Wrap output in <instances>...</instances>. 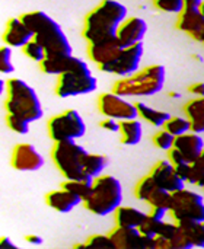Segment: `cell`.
I'll return each instance as SVG.
<instances>
[{
	"label": "cell",
	"mask_w": 204,
	"mask_h": 249,
	"mask_svg": "<svg viewBox=\"0 0 204 249\" xmlns=\"http://www.w3.org/2000/svg\"><path fill=\"white\" fill-rule=\"evenodd\" d=\"M167 70L162 64H152L134 74L121 77L112 86V92L120 96H152L164 89Z\"/></svg>",
	"instance_id": "obj_3"
},
{
	"label": "cell",
	"mask_w": 204,
	"mask_h": 249,
	"mask_svg": "<svg viewBox=\"0 0 204 249\" xmlns=\"http://www.w3.org/2000/svg\"><path fill=\"white\" fill-rule=\"evenodd\" d=\"M149 214H150L152 217H155V219L165 220L167 214H169V210L162 209V207H152V210H150V213H149Z\"/></svg>",
	"instance_id": "obj_40"
},
{
	"label": "cell",
	"mask_w": 204,
	"mask_h": 249,
	"mask_svg": "<svg viewBox=\"0 0 204 249\" xmlns=\"http://www.w3.org/2000/svg\"><path fill=\"white\" fill-rule=\"evenodd\" d=\"M136 107H137V112H139V118H142L143 121L149 123L150 125L153 127H164L165 123L171 118V115L165 111H161V109H156L145 102H136Z\"/></svg>",
	"instance_id": "obj_26"
},
{
	"label": "cell",
	"mask_w": 204,
	"mask_h": 249,
	"mask_svg": "<svg viewBox=\"0 0 204 249\" xmlns=\"http://www.w3.org/2000/svg\"><path fill=\"white\" fill-rule=\"evenodd\" d=\"M143 53H145L143 42L131 45V47L121 48V51L117 54V57L111 63L104 66L101 69V71L115 74V76H120V77L131 76L139 70Z\"/></svg>",
	"instance_id": "obj_10"
},
{
	"label": "cell",
	"mask_w": 204,
	"mask_h": 249,
	"mask_svg": "<svg viewBox=\"0 0 204 249\" xmlns=\"http://www.w3.org/2000/svg\"><path fill=\"white\" fill-rule=\"evenodd\" d=\"M15 71V66L12 63V47L3 45L0 47V73L10 74Z\"/></svg>",
	"instance_id": "obj_36"
},
{
	"label": "cell",
	"mask_w": 204,
	"mask_h": 249,
	"mask_svg": "<svg viewBox=\"0 0 204 249\" xmlns=\"http://www.w3.org/2000/svg\"><path fill=\"white\" fill-rule=\"evenodd\" d=\"M123 203L121 182L112 175H99L92 182V190L88 198L83 200V206L92 214L105 217L114 214V212Z\"/></svg>",
	"instance_id": "obj_5"
},
{
	"label": "cell",
	"mask_w": 204,
	"mask_h": 249,
	"mask_svg": "<svg viewBox=\"0 0 204 249\" xmlns=\"http://www.w3.org/2000/svg\"><path fill=\"white\" fill-rule=\"evenodd\" d=\"M101 128L107 130V131H111V133H118L120 131V121L114 120V118H107L101 121Z\"/></svg>",
	"instance_id": "obj_38"
},
{
	"label": "cell",
	"mask_w": 204,
	"mask_h": 249,
	"mask_svg": "<svg viewBox=\"0 0 204 249\" xmlns=\"http://www.w3.org/2000/svg\"><path fill=\"white\" fill-rule=\"evenodd\" d=\"M184 114L191 123V131L204 133V96L188 101L184 105Z\"/></svg>",
	"instance_id": "obj_24"
},
{
	"label": "cell",
	"mask_w": 204,
	"mask_h": 249,
	"mask_svg": "<svg viewBox=\"0 0 204 249\" xmlns=\"http://www.w3.org/2000/svg\"><path fill=\"white\" fill-rule=\"evenodd\" d=\"M134 197L139 201H146L150 207H162L171 210L172 193L158 187L150 175L143 177L134 188Z\"/></svg>",
	"instance_id": "obj_12"
},
{
	"label": "cell",
	"mask_w": 204,
	"mask_h": 249,
	"mask_svg": "<svg viewBox=\"0 0 204 249\" xmlns=\"http://www.w3.org/2000/svg\"><path fill=\"white\" fill-rule=\"evenodd\" d=\"M108 235L115 249H155V239L145 236L136 228L115 226Z\"/></svg>",
	"instance_id": "obj_13"
},
{
	"label": "cell",
	"mask_w": 204,
	"mask_h": 249,
	"mask_svg": "<svg viewBox=\"0 0 204 249\" xmlns=\"http://www.w3.org/2000/svg\"><path fill=\"white\" fill-rule=\"evenodd\" d=\"M155 249H190L193 248L187 235L178 223L164 222L161 233L153 238Z\"/></svg>",
	"instance_id": "obj_17"
},
{
	"label": "cell",
	"mask_w": 204,
	"mask_h": 249,
	"mask_svg": "<svg viewBox=\"0 0 204 249\" xmlns=\"http://www.w3.org/2000/svg\"><path fill=\"white\" fill-rule=\"evenodd\" d=\"M188 92L193 93L196 98H203L204 96V82H197V83H193L190 88H188Z\"/></svg>",
	"instance_id": "obj_39"
},
{
	"label": "cell",
	"mask_w": 204,
	"mask_h": 249,
	"mask_svg": "<svg viewBox=\"0 0 204 249\" xmlns=\"http://www.w3.org/2000/svg\"><path fill=\"white\" fill-rule=\"evenodd\" d=\"M108 165V159L104 155L89 153L86 159V175L91 179H95L96 177L102 175L104 169Z\"/></svg>",
	"instance_id": "obj_28"
},
{
	"label": "cell",
	"mask_w": 204,
	"mask_h": 249,
	"mask_svg": "<svg viewBox=\"0 0 204 249\" xmlns=\"http://www.w3.org/2000/svg\"><path fill=\"white\" fill-rule=\"evenodd\" d=\"M25 241L31 245H41L42 244V238L38 236V235H26L25 236Z\"/></svg>",
	"instance_id": "obj_41"
},
{
	"label": "cell",
	"mask_w": 204,
	"mask_h": 249,
	"mask_svg": "<svg viewBox=\"0 0 204 249\" xmlns=\"http://www.w3.org/2000/svg\"><path fill=\"white\" fill-rule=\"evenodd\" d=\"M146 32H148L146 20L139 16H131V18H126V20L120 25L115 38L120 47L126 48L143 42Z\"/></svg>",
	"instance_id": "obj_16"
},
{
	"label": "cell",
	"mask_w": 204,
	"mask_h": 249,
	"mask_svg": "<svg viewBox=\"0 0 204 249\" xmlns=\"http://www.w3.org/2000/svg\"><path fill=\"white\" fill-rule=\"evenodd\" d=\"M6 248H16V245L10 241V238H7V236H1V238H0V249H6Z\"/></svg>",
	"instance_id": "obj_42"
},
{
	"label": "cell",
	"mask_w": 204,
	"mask_h": 249,
	"mask_svg": "<svg viewBox=\"0 0 204 249\" xmlns=\"http://www.w3.org/2000/svg\"><path fill=\"white\" fill-rule=\"evenodd\" d=\"M89 152L76 140L56 142L51 159L64 179H91L86 175V159Z\"/></svg>",
	"instance_id": "obj_6"
},
{
	"label": "cell",
	"mask_w": 204,
	"mask_h": 249,
	"mask_svg": "<svg viewBox=\"0 0 204 249\" xmlns=\"http://www.w3.org/2000/svg\"><path fill=\"white\" fill-rule=\"evenodd\" d=\"M127 7L118 0H102L86 15L82 31L83 38L88 44L114 39L120 25L127 18Z\"/></svg>",
	"instance_id": "obj_1"
},
{
	"label": "cell",
	"mask_w": 204,
	"mask_h": 249,
	"mask_svg": "<svg viewBox=\"0 0 204 249\" xmlns=\"http://www.w3.org/2000/svg\"><path fill=\"white\" fill-rule=\"evenodd\" d=\"M82 203H83V200L79 196H76L74 193L64 190V188L50 191L45 196V204L58 213H69L74 207L80 206Z\"/></svg>",
	"instance_id": "obj_22"
},
{
	"label": "cell",
	"mask_w": 204,
	"mask_h": 249,
	"mask_svg": "<svg viewBox=\"0 0 204 249\" xmlns=\"http://www.w3.org/2000/svg\"><path fill=\"white\" fill-rule=\"evenodd\" d=\"M193 248H204V222H181L178 223Z\"/></svg>",
	"instance_id": "obj_27"
},
{
	"label": "cell",
	"mask_w": 204,
	"mask_h": 249,
	"mask_svg": "<svg viewBox=\"0 0 204 249\" xmlns=\"http://www.w3.org/2000/svg\"><path fill=\"white\" fill-rule=\"evenodd\" d=\"M148 214L136 207H127V206H120L114 212V220L115 226L121 228H136L139 229L143 222L146 220Z\"/></svg>",
	"instance_id": "obj_23"
},
{
	"label": "cell",
	"mask_w": 204,
	"mask_h": 249,
	"mask_svg": "<svg viewBox=\"0 0 204 249\" xmlns=\"http://www.w3.org/2000/svg\"><path fill=\"white\" fill-rule=\"evenodd\" d=\"M169 95H171V96H174V98H178V96H180V93H178V92H171Z\"/></svg>",
	"instance_id": "obj_45"
},
{
	"label": "cell",
	"mask_w": 204,
	"mask_h": 249,
	"mask_svg": "<svg viewBox=\"0 0 204 249\" xmlns=\"http://www.w3.org/2000/svg\"><path fill=\"white\" fill-rule=\"evenodd\" d=\"M174 143H175V136L171 134L169 131H167L165 128L164 130H159L155 136H153V144L161 149V150H165V152H169L172 147H174Z\"/></svg>",
	"instance_id": "obj_35"
},
{
	"label": "cell",
	"mask_w": 204,
	"mask_h": 249,
	"mask_svg": "<svg viewBox=\"0 0 204 249\" xmlns=\"http://www.w3.org/2000/svg\"><path fill=\"white\" fill-rule=\"evenodd\" d=\"M6 124H7V127L12 130V131H15V133H18V134H28V131H29V121L28 120H25V118H22V117H19V115H15V114H7L6 115Z\"/></svg>",
	"instance_id": "obj_33"
},
{
	"label": "cell",
	"mask_w": 204,
	"mask_h": 249,
	"mask_svg": "<svg viewBox=\"0 0 204 249\" xmlns=\"http://www.w3.org/2000/svg\"><path fill=\"white\" fill-rule=\"evenodd\" d=\"M164 128L167 131H169L171 134H174L175 137L183 136L185 133L191 131V123L187 117H172L165 123Z\"/></svg>",
	"instance_id": "obj_30"
},
{
	"label": "cell",
	"mask_w": 204,
	"mask_h": 249,
	"mask_svg": "<svg viewBox=\"0 0 204 249\" xmlns=\"http://www.w3.org/2000/svg\"><path fill=\"white\" fill-rule=\"evenodd\" d=\"M31 39H34V32L20 18H12L3 32V42L12 48H22Z\"/></svg>",
	"instance_id": "obj_19"
},
{
	"label": "cell",
	"mask_w": 204,
	"mask_h": 249,
	"mask_svg": "<svg viewBox=\"0 0 204 249\" xmlns=\"http://www.w3.org/2000/svg\"><path fill=\"white\" fill-rule=\"evenodd\" d=\"M199 42H202V44H204V32H203V35H202V38H200V41Z\"/></svg>",
	"instance_id": "obj_46"
},
{
	"label": "cell",
	"mask_w": 204,
	"mask_h": 249,
	"mask_svg": "<svg viewBox=\"0 0 204 249\" xmlns=\"http://www.w3.org/2000/svg\"><path fill=\"white\" fill-rule=\"evenodd\" d=\"M10 165L19 172H35L44 165L41 153L29 143H19L13 147L10 156Z\"/></svg>",
	"instance_id": "obj_14"
},
{
	"label": "cell",
	"mask_w": 204,
	"mask_h": 249,
	"mask_svg": "<svg viewBox=\"0 0 204 249\" xmlns=\"http://www.w3.org/2000/svg\"><path fill=\"white\" fill-rule=\"evenodd\" d=\"M22 53L28 57V58H31L32 61H35V63H41L44 58H45V50H44V47L38 42V41H35V39H31L26 45H23L22 47Z\"/></svg>",
	"instance_id": "obj_32"
},
{
	"label": "cell",
	"mask_w": 204,
	"mask_h": 249,
	"mask_svg": "<svg viewBox=\"0 0 204 249\" xmlns=\"http://www.w3.org/2000/svg\"><path fill=\"white\" fill-rule=\"evenodd\" d=\"M92 182H93V179H66L61 184V188L69 190V191L74 193L76 196H79L82 200H85L91 194Z\"/></svg>",
	"instance_id": "obj_29"
},
{
	"label": "cell",
	"mask_w": 204,
	"mask_h": 249,
	"mask_svg": "<svg viewBox=\"0 0 204 249\" xmlns=\"http://www.w3.org/2000/svg\"><path fill=\"white\" fill-rule=\"evenodd\" d=\"M169 214L175 223L204 222V198L202 194L187 190L185 187L172 193Z\"/></svg>",
	"instance_id": "obj_8"
},
{
	"label": "cell",
	"mask_w": 204,
	"mask_h": 249,
	"mask_svg": "<svg viewBox=\"0 0 204 249\" xmlns=\"http://www.w3.org/2000/svg\"><path fill=\"white\" fill-rule=\"evenodd\" d=\"M85 244H86V247H92V248L115 249L110 235H92V236L88 238V241Z\"/></svg>",
	"instance_id": "obj_37"
},
{
	"label": "cell",
	"mask_w": 204,
	"mask_h": 249,
	"mask_svg": "<svg viewBox=\"0 0 204 249\" xmlns=\"http://www.w3.org/2000/svg\"><path fill=\"white\" fill-rule=\"evenodd\" d=\"M187 182L191 185L200 187V188L204 187V150L200 155V158L191 163V172H190Z\"/></svg>",
	"instance_id": "obj_31"
},
{
	"label": "cell",
	"mask_w": 204,
	"mask_h": 249,
	"mask_svg": "<svg viewBox=\"0 0 204 249\" xmlns=\"http://www.w3.org/2000/svg\"><path fill=\"white\" fill-rule=\"evenodd\" d=\"M120 140L126 146H136L143 137V125L137 118L120 121Z\"/></svg>",
	"instance_id": "obj_25"
},
{
	"label": "cell",
	"mask_w": 204,
	"mask_h": 249,
	"mask_svg": "<svg viewBox=\"0 0 204 249\" xmlns=\"http://www.w3.org/2000/svg\"><path fill=\"white\" fill-rule=\"evenodd\" d=\"M174 147L183 155V158L188 162L193 163L196 162L204 150V140L199 133L190 131L183 136L175 137Z\"/></svg>",
	"instance_id": "obj_21"
},
{
	"label": "cell",
	"mask_w": 204,
	"mask_h": 249,
	"mask_svg": "<svg viewBox=\"0 0 204 249\" xmlns=\"http://www.w3.org/2000/svg\"><path fill=\"white\" fill-rule=\"evenodd\" d=\"M4 90H6V82L0 77V95H3Z\"/></svg>",
	"instance_id": "obj_43"
},
{
	"label": "cell",
	"mask_w": 204,
	"mask_h": 249,
	"mask_svg": "<svg viewBox=\"0 0 204 249\" xmlns=\"http://www.w3.org/2000/svg\"><path fill=\"white\" fill-rule=\"evenodd\" d=\"M6 101L4 109L7 114L19 115L29 123L42 118L44 111L37 92L22 79L12 77L6 80Z\"/></svg>",
	"instance_id": "obj_4"
},
{
	"label": "cell",
	"mask_w": 204,
	"mask_h": 249,
	"mask_svg": "<svg viewBox=\"0 0 204 249\" xmlns=\"http://www.w3.org/2000/svg\"><path fill=\"white\" fill-rule=\"evenodd\" d=\"M177 28L188 34L193 39L200 41L204 32V16L200 13L199 7L187 6L181 13H178Z\"/></svg>",
	"instance_id": "obj_18"
},
{
	"label": "cell",
	"mask_w": 204,
	"mask_h": 249,
	"mask_svg": "<svg viewBox=\"0 0 204 249\" xmlns=\"http://www.w3.org/2000/svg\"><path fill=\"white\" fill-rule=\"evenodd\" d=\"M153 4L156 9L165 13H181L185 9L184 0H153Z\"/></svg>",
	"instance_id": "obj_34"
},
{
	"label": "cell",
	"mask_w": 204,
	"mask_h": 249,
	"mask_svg": "<svg viewBox=\"0 0 204 249\" xmlns=\"http://www.w3.org/2000/svg\"><path fill=\"white\" fill-rule=\"evenodd\" d=\"M121 48L123 47H120V44L117 42V38L99 41V42H91L88 44V55L101 70L104 66H107L117 57Z\"/></svg>",
	"instance_id": "obj_20"
},
{
	"label": "cell",
	"mask_w": 204,
	"mask_h": 249,
	"mask_svg": "<svg viewBox=\"0 0 204 249\" xmlns=\"http://www.w3.org/2000/svg\"><path fill=\"white\" fill-rule=\"evenodd\" d=\"M199 10H200V13L204 16V0L200 3V4H199Z\"/></svg>",
	"instance_id": "obj_44"
},
{
	"label": "cell",
	"mask_w": 204,
	"mask_h": 249,
	"mask_svg": "<svg viewBox=\"0 0 204 249\" xmlns=\"http://www.w3.org/2000/svg\"><path fill=\"white\" fill-rule=\"evenodd\" d=\"M98 109L104 117L114 118L117 121L139 118L136 104L124 99V96H120L115 92L101 93L98 98Z\"/></svg>",
	"instance_id": "obj_11"
},
{
	"label": "cell",
	"mask_w": 204,
	"mask_h": 249,
	"mask_svg": "<svg viewBox=\"0 0 204 249\" xmlns=\"http://www.w3.org/2000/svg\"><path fill=\"white\" fill-rule=\"evenodd\" d=\"M48 137L56 142L77 140L85 136L86 124L76 109H67L51 117L47 123Z\"/></svg>",
	"instance_id": "obj_9"
},
{
	"label": "cell",
	"mask_w": 204,
	"mask_h": 249,
	"mask_svg": "<svg viewBox=\"0 0 204 249\" xmlns=\"http://www.w3.org/2000/svg\"><path fill=\"white\" fill-rule=\"evenodd\" d=\"M203 188H204V187H203Z\"/></svg>",
	"instance_id": "obj_47"
},
{
	"label": "cell",
	"mask_w": 204,
	"mask_h": 249,
	"mask_svg": "<svg viewBox=\"0 0 204 249\" xmlns=\"http://www.w3.org/2000/svg\"><path fill=\"white\" fill-rule=\"evenodd\" d=\"M155 184L169 193H175L185 187V181L178 175L175 166L169 160H159L149 174Z\"/></svg>",
	"instance_id": "obj_15"
},
{
	"label": "cell",
	"mask_w": 204,
	"mask_h": 249,
	"mask_svg": "<svg viewBox=\"0 0 204 249\" xmlns=\"http://www.w3.org/2000/svg\"><path fill=\"white\" fill-rule=\"evenodd\" d=\"M20 19L34 32V39L44 47L47 54L45 57H61L73 54V48L67 35L61 29V26L45 12H28L20 15Z\"/></svg>",
	"instance_id": "obj_2"
},
{
	"label": "cell",
	"mask_w": 204,
	"mask_h": 249,
	"mask_svg": "<svg viewBox=\"0 0 204 249\" xmlns=\"http://www.w3.org/2000/svg\"><path fill=\"white\" fill-rule=\"evenodd\" d=\"M98 88V80L92 74L88 63L76 57L74 64L58 74L56 85V95L58 98H72L79 95H88L95 92Z\"/></svg>",
	"instance_id": "obj_7"
}]
</instances>
